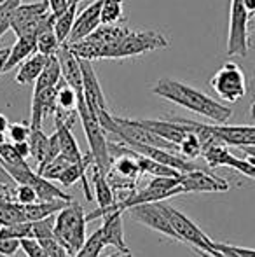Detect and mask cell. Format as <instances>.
Wrapping results in <instances>:
<instances>
[{
    "label": "cell",
    "instance_id": "obj_1",
    "mask_svg": "<svg viewBox=\"0 0 255 257\" xmlns=\"http://www.w3.org/2000/svg\"><path fill=\"white\" fill-rule=\"evenodd\" d=\"M152 93L168 100V102L180 105V107L187 108L191 112H196L203 117H208L217 124L227 122L232 115L231 107L217 102V100L204 95L199 89H194L192 86L175 81V79H159L152 88Z\"/></svg>",
    "mask_w": 255,
    "mask_h": 257
},
{
    "label": "cell",
    "instance_id": "obj_2",
    "mask_svg": "<svg viewBox=\"0 0 255 257\" xmlns=\"http://www.w3.org/2000/svg\"><path fill=\"white\" fill-rule=\"evenodd\" d=\"M86 224H88V215L84 213V208L75 201H70L56 213L55 238L62 241L72 257L81 250L86 241Z\"/></svg>",
    "mask_w": 255,
    "mask_h": 257
},
{
    "label": "cell",
    "instance_id": "obj_3",
    "mask_svg": "<svg viewBox=\"0 0 255 257\" xmlns=\"http://www.w3.org/2000/svg\"><path fill=\"white\" fill-rule=\"evenodd\" d=\"M77 112L79 117L82 121V128H84L86 139L89 144V153L93 156V163L98 165L105 173H109L110 166H112V156L109 151V140H107V132L103 126L100 124L98 117L89 110V107L84 102V95H79L77 102Z\"/></svg>",
    "mask_w": 255,
    "mask_h": 257
},
{
    "label": "cell",
    "instance_id": "obj_4",
    "mask_svg": "<svg viewBox=\"0 0 255 257\" xmlns=\"http://www.w3.org/2000/svg\"><path fill=\"white\" fill-rule=\"evenodd\" d=\"M170 42L163 34L156 30H142L135 32L129 30L123 35L119 42L110 46L107 60H119V58H129V56H138V54L156 51V49L168 48Z\"/></svg>",
    "mask_w": 255,
    "mask_h": 257
},
{
    "label": "cell",
    "instance_id": "obj_5",
    "mask_svg": "<svg viewBox=\"0 0 255 257\" xmlns=\"http://www.w3.org/2000/svg\"><path fill=\"white\" fill-rule=\"evenodd\" d=\"M210 86L222 100L229 103L239 102L246 95L245 74L234 61H227L222 65L210 79Z\"/></svg>",
    "mask_w": 255,
    "mask_h": 257
},
{
    "label": "cell",
    "instance_id": "obj_6",
    "mask_svg": "<svg viewBox=\"0 0 255 257\" xmlns=\"http://www.w3.org/2000/svg\"><path fill=\"white\" fill-rule=\"evenodd\" d=\"M248 21L250 13L243 6V0H231L229 13V35H227V56L248 54Z\"/></svg>",
    "mask_w": 255,
    "mask_h": 257
},
{
    "label": "cell",
    "instance_id": "obj_7",
    "mask_svg": "<svg viewBox=\"0 0 255 257\" xmlns=\"http://www.w3.org/2000/svg\"><path fill=\"white\" fill-rule=\"evenodd\" d=\"M128 212H131L133 219L136 222L143 224L149 229H154L157 233L164 234V236H170L173 240L180 241L177 231L173 229L170 219H168L166 213V203L164 201H154V203H142L136 205L133 208H129Z\"/></svg>",
    "mask_w": 255,
    "mask_h": 257
},
{
    "label": "cell",
    "instance_id": "obj_8",
    "mask_svg": "<svg viewBox=\"0 0 255 257\" xmlns=\"http://www.w3.org/2000/svg\"><path fill=\"white\" fill-rule=\"evenodd\" d=\"M166 213L182 243H189V245H192L194 248H199V250H204V252L213 250L215 241L210 240V238L201 231V227H197L187 215H184L180 210L173 208V206H170V205H166Z\"/></svg>",
    "mask_w": 255,
    "mask_h": 257
},
{
    "label": "cell",
    "instance_id": "obj_9",
    "mask_svg": "<svg viewBox=\"0 0 255 257\" xmlns=\"http://www.w3.org/2000/svg\"><path fill=\"white\" fill-rule=\"evenodd\" d=\"M206 161V165L210 168H218V166H229V168L236 170V172L243 173L245 177L255 180V158L246 156L245 159L236 158L234 154H231L227 146L224 144H213L203 149L201 154Z\"/></svg>",
    "mask_w": 255,
    "mask_h": 257
},
{
    "label": "cell",
    "instance_id": "obj_10",
    "mask_svg": "<svg viewBox=\"0 0 255 257\" xmlns=\"http://www.w3.org/2000/svg\"><path fill=\"white\" fill-rule=\"evenodd\" d=\"M180 189L185 193H224L229 189V182L222 177L211 175L196 168L180 175Z\"/></svg>",
    "mask_w": 255,
    "mask_h": 257
},
{
    "label": "cell",
    "instance_id": "obj_11",
    "mask_svg": "<svg viewBox=\"0 0 255 257\" xmlns=\"http://www.w3.org/2000/svg\"><path fill=\"white\" fill-rule=\"evenodd\" d=\"M82 68V95H84V102L89 107V110L98 117L100 112L109 110L107 108V100L103 95V89L100 86V81L96 77L93 61L89 60H79Z\"/></svg>",
    "mask_w": 255,
    "mask_h": 257
},
{
    "label": "cell",
    "instance_id": "obj_12",
    "mask_svg": "<svg viewBox=\"0 0 255 257\" xmlns=\"http://www.w3.org/2000/svg\"><path fill=\"white\" fill-rule=\"evenodd\" d=\"M102 4L103 0H93L88 7H86L82 13L77 14L75 18V25L70 32V37H68V44L70 42L82 41L84 37H88L89 34L96 30V28L102 25ZM65 42V44H67Z\"/></svg>",
    "mask_w": 255,
    "mask_h": 257
},
{
    "label": "cell",
    "instance_id": "obj_13",
    "mask_svg": "<svg viewBox=\"0 0 255 257\" xmlns=\"http://www.w3.org/2000/svg\"><path fill=\"white\" fill-rule=\"evenodd\" d=\"M123 210H114L107 213L103 219V224L100 227L105 247H116L119 252H131L124 241V229H123Z\"/></svg>",
    "mask_w": 255,
    "mask_h": 257
},
{
    "label": "cell",
    "instance_id": "obj_14",
    "mask_svg": "<svg viewBox=\"0 0 255 257\" xmlns=\"http://www.w3.org/2000/svg\"><path fill=\"white\" fill-rule=\"evenodd\" d=\"M140 122H142L145 128H149L150 132H154L156 135H159L161 139L168 140V142L175 144V146H178V144L185 139V135L191 132V128H189V124L184 121V119H175V121H163V119H140Z\"/></svg>",
    "mask_w": 255,
    "mask_h": 257
},
{
    "label": "cell",
    "instance_id": "obj_15",
    "mask_svg": "<svg viewBox=\"0 0 255 257\" xmlns=\"http://www.w3.org/2000/svg\"><path fill=\"white\" fill-rule=\"evenodd\" d=\"M56 86L34 93V98H32V117H30L32 128H42V121L48 115H55L56 108H58V103H56Z\"/></svg>",
    "mask_w": 255,
    "mask_h": 257
},
{
    "label": "cell",
    "instance_id": "obj_16",
    "mask_svg": "<svg viewBox=\"0 0 255 257\" xmlns=\"http://www.w3.org/2000/svg\"><path fill=\"white\" fill-rule=\"evenodd\" d=\"M88 179H91L93 182V198H95L100 210L116 203V193H114L112 186L107 179V173L98 165H95V163L89 165Z\"/></svg>",
    "mask_w": 255,
    "mask_h": 257
},
{
    "label": "cell",
    "instance_id": "obj_17",
    "mask_svg": "<svg viewBox=\"0 0 255 257\" xmlns=\"http://www.w3.org/2000/svg\"><path fill=\"white\" fill-rule=\"evenodd\" d=\"M56 56H58L62 77L65 79V82H68L79 95H82V68L79 58L70 51V48L67 44L60 46Z\"/></svg>",
    "mask_w": 255,
    "mask_h": 257
},
{
    "label": "cell",
    "instance_id": "obj_18",
    "mask_svg": "<svg viewBox=\"0 0 255 257\" xmlns=\"http://www.w3.org/2000/svg\"><path fill=\"white\" fill-rule=\"evenodd\" d=\"M35 53H37V37H34V35H21V37H18L16 44L11 48L6 72L13 70L14 67H18L25 60L34 56Z\"/></svg>",
    "mask_w": 255,
    "mask_h": 257
},
{
    "label": "cell",
    "instance_id": "obj_19",
    "mask_svg": "<svg viewBox=\"0 0 255 257\" xmlns=\"http://www.w3.org/2000/svg\"><path fill=\"white\" fill-rule=\"evenodd\" d=\"M56 133L60 139V147H62V154L72 163H82L84 161V154L79 149V144L75 137L72 135V126L65 124V122H58L56 124Z\"/></svg>",
    "mask_w": 255,
    "mask_h": 257
},
{
    "label": "cell",
    "instance_id": "obj_20",
    "mask_svg": "<svg viewBox=\"0 0 255 257\" xmlns=\"http://www.w3.org/2000/svg\"><path fill=\"white\" fill-rule=\"evenodd\" d=\"M48 56L42 53H35L34 56H30L28 60H25L20 65V70L16 74V82L18 84H34L37 81V77L41 75L42 68L46 65Z\"/></svg>",
    "mask_w": 255,
    "mask_h": 257
},
{
    "label": "cell",
    "instance_id": "obj_21",
    "mask_svg": "<svg viewBox=\"0 0 255 257\" xmlns=\"http://www.w3.org/2000/svg\"><path fill=\"white\" fill-rule=\"evenodd\" d=\"M62 79V68H60V61L56 54H51L46 60V65L42 68L41 75L37 77V81L34 82V93L42 91V89H48L56 86Z\"/></svg>",
    "mask_w": 255,
    "mask_h": 257
},
{
    "label": "cell",
    "instance_id": "obj_22",
    "mask_svg": "<svg viewBox=\"0 0 255 257\" xmlns=\"http://www.w3.org/2000/svg\"><path fill=\"white\" fill-rule=\"evenodd\" d=\"M70 201L65 200H53V201H37V203L32 205H23L25 206V215H27V220L34 222V220H41L46 219V217L56 215L60 210H63Z\"/></svg>",
    "mask_w": 255,
    "mask_h": 257
},
{
    "label": "cell",
    "instance_id": "obj_23",
    "mask_svg": "<svg viewBox=\"0 0 255 257\" xmlns=\"http://www.w3.org/2000/svg\"><path fill=\"white\" fill-rule=\"evenodd\" d=\"M77 6H79V2L70 0V6H68V9L65 11L63 14H60V16L56 18V21H55L56 37L60 39V42H62V44H65V42L68 41V37H70V32H72V28H74V25H75V18H77V14H79Z\"/></svg>",
    "mask_w": 255,
    "mask_h": 257
},
{
    "label": "cell",
    "instance_id": "obj_24",
    "mask_svg": "<svg viewBox=\"0 0 255 257\" xmlns=\"http://www.w3.org/2000/svg\"><path fill=\"white\" fill-rule=\"evenodd\" d=\"M136 161H138L142 175H152V177H178L180 175L178 170L163 165V163H157V161H154V159L147 158V156H142L138 153H136Z\"/></svg>",
    "mask_w": 255,
    "mask_h": 257
},
{
    "label": "cell",
    "instance_id": "obj_25",
    "mask_svg": "<svg viewBox=\"0 0 255 257\" xmlns=\"http://www.w3.org/2000/svg\"><path fill=\"white\" fill-rule=\"evenodd\" d=\"M28 144H30V156L41 166L44 163L46 156H48L49 137L42 132V128H32L30 137H28Z\"/></svg>",
    "mask_w": 255,
    "mask_h": 257
},
{
    "label": "cell",
    "instance_id": "obj_26",
    "mask_svg": "<svg viewBox=\"0 0 255 257\" xmlns=\"http://www.w3.org/2000/svg\"><path fill=\"white\" fill-rule=\"evenodd\" d=\"M77 102L79 93L68 82H65V79L62 77L58 86H56V103H58V108L67 112H75L77 110Z\"/></svg>",
    "mask_w": 255,
    "mask_h": 257
},
{
    "label": "cell",
    "instance_id": "obj_27",
    "mask_svg": "<svg viewBox=\"0 0 255 257\" xmlns=\"http://www.w3.org/2000/svg\"><path fill=\"white\" fill-rule=\"evenodd\" d=\"M25 206L18 201H6L0 200V226H9V224L25 222Z\"/></svg>",
    "mask_w": 255,
    "mask_h": 257
},
{
    "label": "cell",
    "instance_id": "obj_28",
    "mask_svg": "<svg viewBox=\"0 0 255 257\" xmlns=\"http://www.w3.org/2000/svg\"><path fill=\"white\" fill-rule=\"evenodd\" d=\"M189 128H191V126H189ZM178 154H182L184 158H187V159H196V158H199V156L203 154V146H201V140H199V137L192 132V130L187 133V135H185V139L178 144Z\"/></svg>",
    "mask_w": 255,
    "mask_h": 257
},
{
    "label": "cell",
    "instance_id": "obj_29",
    "mask_svg": "<svg viewBox=\"0 0 255 257\" xmlns=\"http://www.w3.org/2000/svg\"><path fill=\"white\" fill-rule=\"evenodd\" d=\"M62 46L60 39L56 37L55 28L53 30H46L42 34L37 35V51L46 54V56H51V54H56Z\"/></svg>",
    "mask_w": 255,
    "mask_h": 257
},
{
    "label": "cell",
    "instance_id": "obj_30",
    "mask_svg": "<svg viewBox=\"0 0 255 257\" xmlns=\"http://www.w3.org/2000/svg\"><path fill=\"white\" fill-rule=\"evenodd\" d=\"M103 248H105V245H103L102 231L98 229V231H95L89 238H86L84 245H82L81 250H79L74 257H98Z\"/></svg>",
    "mask_w": 255,
    "mask_h": 257
},
{
    "label": "cell",
    "instance_id": "obj_31",
    "mask_svg": "<svg viewBox=\"0 0 255 257\" xmlns=\"http://www.w3.org/2000/svg\"><path fill=\"white\" fill-rule=\"evenodd\" d=\"M55 224H56V215L46 217L41 220H34L32 222V238L35 240H46V238L55 236Z\"/></svg>",
    "mask_w": 255,
    "mask_h": 257
},
{
    "label": "cell",
    "instance_id": "obj_32",
    "mask_svg": "<svg viewBox=\"0 0 255 257\" xmlns=\"http://www.w3.org/2000/svg\"><path fill=\"white\" fill-rule=\"evenodd\" d=\"M18 6H21V0H6L0 11V41L2 37L11 30V23H13V14L18 9Z\"/></svg>",
    "mask_w": 255,
    "mask_h": 257
},
{
    "label": "cell",
    "instance_id": "obj_33",
    "mask_svg": "<svg viewBox=\"0 0 255 257\" xmlns=\"http://www.w3.org/2000/svg\"><path fill=\"white\" fill-rule=\"evenodd\" d=\"M14 200L20 205H32V203H37L39 196L32 186H28V184H18L16 191H14Z\"/></svg>",
    "mask_w": 255,
    "mask_h": 257
},
{
    "label": "cell",
    "instance_id": "obj_34",
    "mask_svg": "<svg viewBox=\"0 0 255 257\" xmlns=\"http://www.w3.org/2000/svg\"><path fill=\"white\" fill-rule=\"evenodd\" d=\"M32 126L30 122H13L9 124V130H7V135H9L11 142H27L28 137H30Z\"/></svg>",
    "mask_w": 255,
    "mask_h": 257
},
{
    "label": "cell",
    "instance_id": "obj_35",
    "mask_svg": "<svg viewBox=\"0 0 255 257\" xmlns=\"http://www.w3.org/2000/svg\"><path fill=\"white\" fill-rule=\"evenodd\" d=\"M0 161H2V165H16V163L25 161V158H21L13 142H7L6 140L0 146Z\"/></svg>",
    "mask_w": 255,
    "mask_h": 257
},
{
    "label": "cell",
    "instance_id": "obj_36",
    "mask_svg": "<svg viewBox=\"0 0 255 257\" xmlns=\"http://www.w3.org/2000/svg\"><path fill=\"white\" fill-rule=\"evenodd\" d=\"M41 245L44 247L48 257H72L68 254V250L63 247L62 241H58L55 236L53 238H46V240H41Z\"/></svg>",
    "mask_w": 255,
    "mask_h": 257
},
{
    "label": "cell",
    "instance_id": "obj_37",
    "mask_svg": "<svg viewBox=\"0 0 255 257\" xmlns=\"http://www.w3.org/2000/svg\"><path fill=\"white\" fill-rule=\"evenodd\" d=\"M21 250L28 257H48L41 241L35 240V238H23L21 240Z\"/></svg>",
    "mask_w": 255,
    "mask_h": 257
},
{
    "label": "cell",
    "instance_id": "obj_38",
    "mask_svg": "<svg viewBox=\"0 0 255 257\" xmlns=\"http://www.w3.org/2000/svg\"><path fill=\"white\" fill-rule=\"evenodd\" d=\"M213 248L222 252V254H231L238 257H255V248L236 247V245H227V243H213Z\"/></svg>",
    "mask_w": 255,
    "mask_h": 257
},
{
    "label": "cell",
    "instance_id": "obj_39",
    "mask_svg": "<svg viewBox=\"0 0 255 257\" xmlns=\"http://www.w3.org/2000/svg\"><path fill=\"white\" fill-rule=\"evenodd\" d=\"M21 248V240L18 238H7L0 236V254L4 255H14Z\"/></svg>",
    "mask_w": 255,
    "mask_h": 257
},
{
    "label": "cell",
    "instance_id": "obj_40",
    "mask_svg": "<svg viewBox=\"0 0 255 257\" xmlns=\"http://www.w3.org/2000/svg\"><path fill=\"white\" fill-rule=\"evenodd\" d=\"M48 2H49V11H51L56 18H58L60 14H63L65 11L68 9V6H70V0H48Z\"/></svg>",
    "mask_w": 255,
    "mask_h": 257
},
{
    "label": "cell",
    "instance_id": "obj_41",
    "mask_svg": "<svg viewBox=\"0 0 255 257\" xmlns=\"http://www.w3.org/2000/svg\"><path fill=\"white\" fill-rule=\"evenodd\" d=\"M13 144H14V147H16L18 153H20L21 158L27 159L28 156H30V144H28V140L27 142H13Z\"/></svg>",
    "mask_w": 255,
    "mask_h": 257
},
{
    "label": "cell",
    "instance_id": "obj_42",
    "mask_svg": "<svg viewBox=\"0 0 255 257\" xmlns=\"http://www.w3.org/2000/svg\"><path fill=\"white\" fill-rule=\"evenodd\" d=\"M9 53H11V49H0V75L6 72L7 60H9Z\"/></svg>",
    "mask_w": 255,
    "mask_h": 257
},
{
    "label": "cell",
    "instance_id": "obj_43",
    "mask_svg": "<svg viewBox=\"0 0 255 257\" xmlns=\"http://www.w3.org/2000/svg\"><path fill=\"white\" fill-rule=\"evenodd\" d=\"M9 130V121L4 114H0V133H6Z\"/></svg>",
    "mask_w": 255,
    "mask_h": 257
},
{
    "label": "cell",
    "instance_id": "obj_44",
    "mask_svg": "<svg viewBox=\"0 0 255 257\" xmlns=\"http://www.w3.org/2000/svg\"><path fill=\"white\" fill-rule=\"evenodd\" d=\"M243 6L246 7V11L250 13V16L255 14V0H243Z\"/></svg>",
    "mask_w": 255,
    "mask_h": 257
},
{
    "label": "cell",
    "instance_id": "obj_45",
    "mask_svg": "<svg viewBox=\"0 0 255 257\" xmlns=\"http://www.w3.org/2000/svg\"><path fill=\"white\" fill-rule=\"evenodd\" d=\"M241 151L250 158H255V146H248V147H241Z\"/></svg>",
    "mask_w": 255,
    "mask_h": 257
},
{
    "label": "cell",
    "instance_id": "obj_46",
    "mask_svg": "<svg viewBox=\"0 0 255 257\" xmlns=\"http://www.w3.org/2000/svg\"><path fill=\"white\" fill-rule=\"evenodd\" d=\"M196 250H197V254H199L201 257H213V255H211V254H208V252H204V250H199V248H196Z\"/></svg>",
    "mask_w": 255,
    "mask_h": 257
},
{
    "label": "cell",
    "instance_id": "obj_47",
    "mask_svg": "<svg viewBox=\"0 0 255 257\" xmlns=\"http://www.w3.org/2000/svg\"><path fill=\"white\" fill-rule=\"evenodd\" d=\"M112 257H133L131 252H119V255H112Z\"/></svg>",
    "mask_w": 255,
    "mask_h": 257
},
{
    "label": "cell",
    "instance_id": "obj_48",
    "mask_svg": "<svg viewBox=\"0 0 255 257\" xmlns=\"http://www.w3.org/2000/svg\"><path fill=\"white\" fill-rule=\"evenodd\" d=\"M252 121H253V124H255V100H253V103H252Z\"/></svg>",
    "mask_w": 255,
    "mask_h": 257
},
{
    "label": "cell",
    "instance_id": "obj_49",
    "mask_svg": "<svg viewBox=\"0 0 255 257\" xmlns=\"http://www.w3.org/2000/svg\"><path fill=\"white\" fill-rule=\"evenodd\" d=\"M6 142V133H0V146Z\"/></svg>",
    "mask_w": 255,
    "mask_h": 257
},
{
    "label": "cell",
    "instance_id": "obj_50",
    "mask_svg": "<svg viewBox=\"0 0 255 257\" xmlns=\"http://www.w3.org/2000/svg\"><path fill=\"white\" fill-rule=\"evenodd\" d=\"M4 2H6V0H0V11H2V6H4Z\"/></svg>",
    "mask_w": 255,
    "mask_h": 257
},
{
    "label": "cell",
    "instance_id": "obj_51",
    "mask_svg": "<svg viewBox=\"0 0 255 257\" xmlns=\"http://www.w3.org/2000/svg\"><path fill=\"white\" fill-rule=\"evenodd\" d=\"M0 257H9V255H4V254H0Z\"/></svg>",
    "mask_w": 255,
    "mask_h": 257
}]
</instances>
